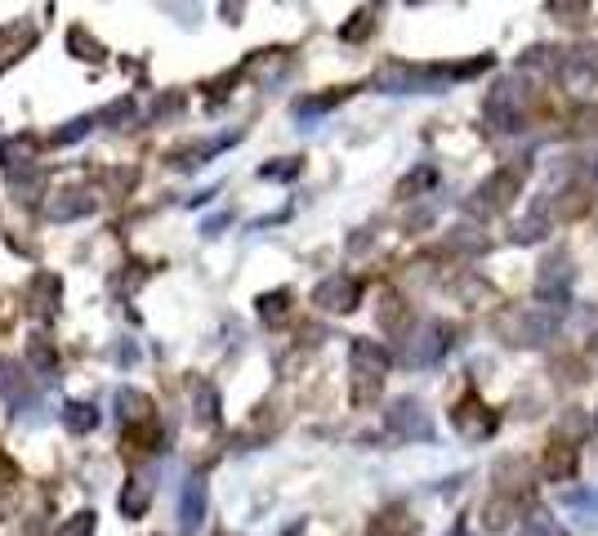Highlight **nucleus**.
Returning a JSON list of instances; mask_svg holds the SVG:
<instances>
[{
	"mask_svg": "<svg viewBox=\"0 0 598 536\" xmlns=\"http://www.w3.org/2000/svg\"><path fill=\"white\" fill-rule=\"evenodd\" d=\"M527 81L523 76H500L487 90V104H483V116H487L491 130H518L523 125V107H527Z\"/></svg>",
	"mask_w": 598,
	"mask_h": 536,
	"instance_id": "1",
	"label": "nucleus"
},
{
	"mask_svg": "<svg viewBox=\"0 0 598 536\" xmlns=\"http://www.w3.org/2000/svg\"><path fill=\"white\" fill-rule=\"evenodd\" d=\"M558 76H563V85L576 90V94L598 90V45H576V50H567Z\"/></svg>",
	"mask_w": 598,
	"mask_h": 536,
	"instance_id": "2",
	"label": "nucleus"
},
{
	"mask_svg": "<svg viewBox=\"0 0 598 536\" xmlns=\"http://www.w3.org/2000/svg\"><path fill=\"white\" fill-rule=\"evenodd\" d=\"M572 260H549V264L541 268V277H536V300H541L544 309H563L567 304V291H572Z\"/></svg>",
	"mask_w": 598,
	"mask_h": 536,
	"instance_id": "3",
	"label": "nucleus"
},
{
	"mask_svg": "<svg viewBox=\"0 0 598 536\" xmlns=\"http://www.w3.org/2000/svg\"><path fill=\"white\" fill-rule=\"evenodd\" d=\"M523 193V170H495L487 184L478 188V211H509L514 206V197Z\"/></svg>",
	"mask_w": 598,
	"mask_h": 536,
	"instance_id": "4",
	"label": "nucleus"
},
{
	"mask_svg": "<svg viewBox=\"0 0 598 536\" xmlns=\"http://www.w3.org/2000/svg\"><path fill=\"white\" fill-rule=\"evenodd\" d=\"M358 295H362V286L353 282V277H344V273H335L327 277L318 291H313V304H322V309H335V313H348L353 304H358Z\"/></svg>",
	"mask_w": 598,
	"mask_h": 536,
	"instance_id": "5",
	"label": "nucleus"
},
{
	"mask_svg": "<svg viewBox=\"0 0 598 536\" xmlns=\"http://www.w3.org/2000/svg\"><path fill=\"white\" fill-rule=\"evenodd\" d=\"M446 344H451V340H446V326H442V322H425V326L416 331L407 358H411L416 367H429V362H437V358L446 353Z\"/></svg>",
	"mask_w": 598,
	"mask_h": 536,
	"instance_id": "6",
	"label": "nucleus"
},
{
	"mask_svg": "<svg viewBox=\"0 0 598 536\" xmlns=\"http://www.w3.org/2000/svg\"><path fill=\"white\" fill-rule=\"evenodd\" d=\"M388 425L397 429V433H407V438H429L434 429L425 421V412H420V402H411V398H402V402H393V412H388Z\"/></svg>",
	"mask_w": 598,
	"mask_h": 536,
	"instance_id": "7",
	"label": "nucleus"
},
{
	"mask_svg": "<svg viewBox=\"0 0 598 536\" xmlns=\"http://www.w3.org/2000/svg\"><path fill=\"white\" fill-rule=\"evenodd\" d=\"M90 211H94L90 193H58V202H50V219H58V223H67V219L90 214Z\"/></svg>",
	"mask_w": 598,
	"mask_h": 536,
	"instance_id": "8",
	"label": "nucleus"
},
{
	"mask_svg": "<svg viewBox=\"0 0 598 536\" xmlns=\"http://www.w3.org/2000/svg\"><path fill=\"white\" fill-rule=\"evenodd\" d=\"M544 233H549V211L536 206L527 219H518V223H514V233H509V237H514L518 246H532V242H541Z\"/></svg>",
	"mask_w": 598,
	"mask_h": 536,
	"instance_id": "9",
	"label": "nucleus"
},
{
	"mask_svg": "<svg viewBox=\"0 0 598 536\" xmlns=\"http://www.w3.org/2000/svg\"><path fill=\"white\" fill-rule=\"evenodd\" d=\"M201 514H206V487H201V479H192L183 491V528H197Z\"/></svg>",
	"mask_w": 598,
	"mask_h": 536,
	"instance_id": "10",
	"label": "nucleus"
},
{
	"mask_svg": "<svg viewBox=\"0 0 598 536\" xmlns=\"http://www.w3.org/2000/svg\"><path fill=\"white\" fill-rule=\"evenodd\" d=\"M353 362H358L362 372L384 375V367H388V353H384L380 344H367V340H358V344H353Z\"/></svg>",
	"mask_w": 598,
	"mask_h": 536,
	"instance_id": "11",
	"label": "nucleus"
},
{
	"mask_svg": "<svg viewBox=\"0 0 598 536\" xmlns=\"http://www.w3.org/2000/svg\"><path fill=\"white\" fill-rule=\"evenodd\" d=\"M63 425L72 429V433L94 429V407H90V402H67V407H63Z\"/></svg>",
	"mask_w": 598,
	"mask_h": 536,
	"instance_id": "12",
	"label": "nucleus"
},
{
	"mask_svg": "<svg viewBox=\"0 0 598 536\" xmlns=\"http://www.w3.org/2000/svg\"><path fill=\"white\" fill-rule=\"evenodd\" d=\"M295 174H299V161L295 157H286V161H277V165H264V170H260V179H277V184H281V179H295Z\"/></svg>",
	"mask_w": 598,
	"mask_h": 536,
	"instance_id": "13",
	"label": "nucleus"
},
{
	"mask_svg": "<svg viewBox=\"0 0 598 536\" xmlns=\"http://www.w3.org/2000/svg\"><path fill=\"white\" fill-rule=\"evenodd\" d=\"M523 63H527V67H554V72L563 67V58H554V50H544V45L527 50V54H523Z\"/></svg>",
	"mask_w": 598,
	"mask_h": 536,
	"instance_id": "14",
	"label": "nucleus"
},
{
	"mask_svg": "<svg viewBox=\"0 0 598 536\" xmlns=\"http://www.w3.org/2000/svg\"><path fill=\"white\" fill-rule=\"evenodd\" d=\"M367 32H371V14H353V23H348V27H339V36H344V41H362Z\"/></svg>",
	"mask_w": 598,
	"mask_h": 536,
	"instance_id": "15",
	"label": "nucleus"
},
{
	"mask_svg": "<svg viewBox=\"0 0 598 536\" xmlns=\"http://www.w3.org/2000/svg\"><path fill=\"white\" fill-rule=\"evenodd\" d=\"M260 313H264L269 322L281 318V313H286V291H277V295H264V300H260Z\"/></svg>",
	"mask_w": 598,
	"mask_h": 536,
	"instance_id": "16",
	"label": "nucleus"
},
{
	"mask_svg": "<svg viewBox=\"0 0 598 536\" xmlns=\"http://www.w3.org/2000/svg\"><path fill=\"white\" fill-rule=\"evenodd\" d=\"M576 134H598V104L594 107H581L576 112V125H572Z\"/></svg>",
	"mask_w": 598,
	"mask_h": 536,
	"instance_id": "17",
	"label": "nucleus"
},
{
	"mask_svg": "<svg viewBox=\"0 0 598 536\" xmlns=\"http://www.w3.org/2000/svg\"><path fill=\"white\" fill-rule=\"evenodd\" d=\"M121 510H125V514H143V487H139V482H130V487H125Z\"/></svg>",
	"mask_w": 598,
	"mask_h": 536,
	"instance_id": "18",
	"label": "nucleus"
},
{
	"mask_svg": "<svg viewBox=\"0 0 598 536\" xmlns=\"http://www.w3.org/2000/svg\"><path fill=\"white\" fill-rule=\"evenodd\" d=\"M90 125H94V121H72L67 130H58V134H54V144H72V139H81V134H90Z\"/></svg>",
	"mask_w": 598,
	"mask_h": 536,
	"instance_id": "19",
	"label": "nucleus"
},
{
	"mask_svg": "<svg viewBox=\"0 0 598 536\" xmlns=\"http://www.w3.org/2000/svg\"><path fill=\"white\" fill-rule=\"evenodd\" d=\"M90 532H94V514H76V523L63 528L58 536H90Z\"/></svg>",
	"mask_w": 598,
	"mask_h": 536,
	"instance_id": "20",
	"label": "nucleus"
},
{
	"mask_svg": "<svg viewBox=\"0 0 598 536\" xmlns=\"http://www.w3.org/2000/svg\"><path fill=\"white\" fill-rule=\"evenodd\" d=\"M32 362L45 372V367H54V349H45L41 340H32Z\"/></svg>",
	"mask_w": 598,
	"mask_h": 536,
	"instance_id": "21",
	"label": "nucleus"
},
{
	"mask_svg": "<svg viewBox=\"0 0 598 536\" xmlns=\"http://www.w3.org/2000/svg\"><path fill=\"white\" fill-rule=\"evenodd\" d=\"M549 9H554V14H581L585 0H549Z\"/></svg>",
	"mask_w": 598,
	"mask_h": 536,
	"instance_id": "22",
	"label": "nucleus"
},
{
	"mask_svg": "<svg viewBox=\"0 0 598 536\" xmlns=\"http://www.w3.org/2000/svg\"><path fill=\"white\" fill-rule=\"evenodd\" d=\"M581 174H585L590 184H598V153H585V157H581Z\"/></svg>",
	"mask_w": 598,
	"mask_h": 536,
	"instance_id": "23",
	"label": "nucleus"
},
{
	"mask_svg": "<svg viewBox=\"0 0 598 536\" xmlns=\"http://www.w3.org/2000/svg\"><path fill=\"white\" fill-rule=\"evenodd\" d=\"M411 5H420V0H411Z\"/></svg>",
	"mask_w": 598,
	"mask_h": 536,
	"instance_id": "24",
	"label": "nucleus"
}]
</instances>
